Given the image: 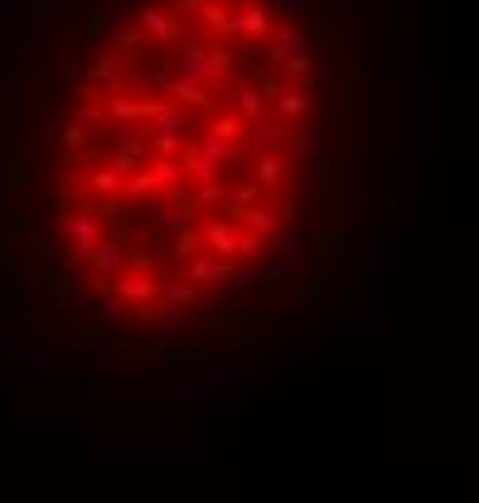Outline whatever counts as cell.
Returning <instances> with one entry per match:
<instances>
[{
    "label": "cell",
    "mask_w": 479,
    "mask_h": 503,
    "mask_svg": "<svg viewBox=\"0 0 479 503\" xmlns=\"http://www.w3.org/2000/svg\"><path fill=\"white\" fill-rule=\"evenodd\" d=\"M160 296L165 300H179V305H199L204 290L194 286V281H160Z\"/></svg>",
    "instance_id": "obj_17"
},
{
    "label": "cell",
    "mask_w": 479,
    "mask_h": 503,
    "mask_svg": "<svg viewBox=\"0 0 479 503\" xmlns=\"http://www.w3.org/2000/svg\"><path fill=\"white\" fill-rule=\"evenodd\" d=\"M291 160L315 165V170H320V160H325V136H320V121H315V117H305V121L291 131Z\"/></svg>",
    "instance_id": "obj_11"
},
{
    "label": "cell",
    "mask_w": 479,
    "mask_h": 503,
    "mask_svg": "<svg viewBox=\"0 0 479 503\" xmlns=\"http://www.w3.org/2000/svg\"><path fill=\"white\" fill-rule=\"evenodd\" d=\"M136 24L146 30V39L150 44H160V49H170V44H185V39L194 34V20H185L175 5H140L136 10Z\"/></svg>",
    "instance_id": "obj_5"
},
{
    "label": "cell",
    "mask_w": 479,
    "mask_h": 503,
    "mask_svg": "<svg viewBox=\"0 0 479 503\" xmlns=\"http://www.w3.org/2000/svg\"><path fill=\"white\" fill-rule=\"evenodd\" d=\"M82 34H88V39H102V34H107V15H102V10H88V20H82Z\"/></svg>",
    "instance_id": "obj_19"
},
{
    "label": "cell",
    "mask_w": 479,
    "mask_h": 503,
    "mask_svg": "<svg viewBox=\"0 0 479 503\" xmlns=\"http://www.w3.org/2000/svg\"><path fill=\"white\" fill-rule=\"evenodd\" d=\"M5 329H10V319H5V315H0V344H5V339H10V334H5Z\"/></svg>",
    "instance_id": "obj_21"
},
{
    "label": "cell",
    "mask_w": 479,
    "mask_h": 503,
    "mask_svg": "<svg viewBox=\"0 0 479 503\" xmlns=\"http://www.w3.org/2000/svg\"><path fill=\"white\" fill-rule=\"evenodd\" d=\"M82 141H88V126H82V121L73 117V126H68V131H63V146L73 150V146H82Z\"/></svg>",
    "instance_id": "obj_20"
},
{
    "label": "cell",
    "mask_w": 479,
    "mask_h": 503,
    "mask_svg": "<svg viewBox=\"0 0 479 503\" xmlns=\"http://www.w3.org/2000/svg\"><path fill=\"white\" fill-rule=\"evenodd\" d=\"M208 107L214 111H233L237 121H257L272 111V92H266V82L262 88H214V97H208Z\"/></svg>",
    "instance_id": "obj_7"
},
{
    "label": "cell",
    "mask_w": 479,
    "mask_h": 503,
    "mask_svg": "<svg viewBox=\"0 0 479 503\" xmlns=\"http://www.w3.org/2000/svg\"><path fill=\"white\" fill-rule=\"evenodd\" d=\"M243 223H247L243 233H252V237H257V242H272V237H276V228H281V214H276V208H247V214H243Z\"/></svg>",
    "instance_id": "obj_14"
},
{
    "label": "cell",
    "mask_w": 479,
    "mask_h": 503,
    "mask_svg": "<svg viewBox=\"0 0 479 503\" xmlns=\"http://www.w3.org/2000/svg\"><path fill=\"white\" fill-rule=\"evenodd\" d=\"M272 111L295 126V121H305L310 111H315V97H310L305 88H276V92H272Z\"/></svg>",
    "instance_id": "obj_13"
},
{
    "label": "cell",
    "mask_w": 479,
    "mask_h": 503,
    "mask_svg": "<svg viewBox=\"0 0 479 503\" xmlns=\"http://www.w3.org/2000/svg\"><path fill=\"white\" fill-rule=\"evenodd\" d=\"M111 44H117L121 53H136L140 44H146V30H140L136 20H121L117 30H111Z\"/></svg>",
    "instance_id": "obj_16"
},
{
    "label": "cell",
    "mask_w": 479,
    "mask_h": 503,
    "mask_svg": "<svg viewBox=\"0 0 479 503\" xmlns=\"http://www.w3.org/2000/svg\"><path fill=\"white\" fill-rule=\"evenodd\" d=\"M82 261H88L92 281H117L121 271H131V261H136V247L126 242L121 233H111V237H97V247H92Z\"/></svg>",
    "instance_id": "obj_6"
},
{
    "label": "cell",
    "mask_w": 479,
    "mask_h": 503,
    "mask_svg": "<svg viewBox=\"0 0 479 503\" xmlns=\"http://www.w3.org/2000/svg\"><path fill=\"white\" fill-rule=\"evenodd\" d=\"M165 261H175V233H170V228L155 233L150 242L136 252L131 267H136V271H146V276H160V271H165Z\"/></svg>",
    "instance_id": "obj_12"
},
{
    "label": "cell",
    "mask_w": 479,
    "mask_h": 503,
    "mask_svg": "<svg viewBox=\"0 0 479 503\" xmlns=\"http://www.w3.org/2000/svg\"><path fill=\"white\" fill-rule=\"evenodd\" d=\"M63 237H68V247H73V257H88L97 247V237H102V218H97L92 208H73V214L63 218Z\"/></svg>",
    "instance_id": "obj_9"
},
{
    "label": "cell",
    "mask_w": 479,
    "mask_h": 503,
    "mask_svg": "<svg viewBox=\"0 0 479 503\" xmlns=\"http://www.w3.org/2000/svg\"><path fill=\"white\" fill-rule=\"evenodd\" d=\"M237 68V59L228 49H208L199 34H189L185 44H179V59H175V73H185V78H194L199 88H223L228 82V73Z\"/></svg>",
    "instance_id": "obj_1"
},
{
    "label": "cell",
    "mask_w": 479,
    "mask_h": 503,
    "mask_svg": "<svg viewBox=\"0 0 479 503\" xmlns=\"http://www.w3.org/2000/svg\"><path fill=\"white\" fill-rule=\"evenodd\" d=\"M233 267H237V257H199L194 252L189 257V281L199 286V290H233Z\"/></svg>",
    "instance_id": "obj_8"
},
{
    "label": "cell",
    "mask_w": 479,
    "mask_h": 503,
    "mask_svg": "<svg viewBox=\"0 0 479 503\" xmlns=\"http://www.w3.org/2000/svg\"><path fill=\"white\" fill-rule=\"evenodd\" d=\"M30 156H24V150H20V156H10L5 160V189L10 194H24V189H30Z\"/></svg>",
    "instance_id": "obj_15"
},
{
    "label": "cell",
    "mask_w": 479,
    "mask_h": 503,
    "mask_svg": "<svg viewBox=\"0 0 479 503\" xmlns=\"http://www.w3.org/2000/svg\"><path fill=\"white\" fill-rule=\"evenodd\" d=\"M252 150L257 156H272V150H291V121L286 117H257L252 121Z\"/></svg>",
    "instance_id": "obj_10"
},
{
    "label": "cell",
    "mask_w": 479,
    "mask_h": 503,
    "mask_svg": "<svg viewBox=\"0 0 479 503\" xmlns=\"http://www.w3.org/2000/svg\"><path fill=\"white\" fill-rule=\"evenodd\" d=\"M310 53H315V39L295 24H276L272 30V44H266V63L286 78H305L310 73Z\"/></svg>",
    "instance_id": "obj_2"
},
{
    "label": "cell",
    "mask_w": 479,
    "mask_h": 503,
    "mask_svg": "<svg viewBox=\"0 0 479 503\" xmlns=\"http://www.w3.org/2000/svg\"><path fill=\"white\" fill-rule=\"evenodd\" d=\"M150 121H155V150H160V156L185 150L194 141V111L189 107H175L170 97H155Z\"/></svg>",
    "instance_id": "obj_3"
},
{
    "label": "cell",
    "mask_w": 479,
    "mask_h": 503,
    "mask_svg": "<svg viewBox=\"0 0 479 503\" xmlns=\"http://www.w3.org/2000/svg\"><path fill=\"white\" fill-rule=\"evenodd\" d=\"M78 97H82V102H97V97H107L102 78H97V73H82V82H78Z\"/></svg>",
    "instance_id": "obj_18"
},
{
    "label": "cell",
    "mask_w": 479,
    "mask_h": 503,
    "mask_svg": "<svg viewBox=\"0 0 479 503\" xmlns=\"http://www.w3.org/2000/svg\"><path fill=\"white\" fill-rule=\"evenodd\" d=\"M194 233H199V247L214 252V257H237L243 252V228L233 223L228 208H214V214H194Z\"/></svg>",
    "instance_id": "obj_4"
}]
</instances>
